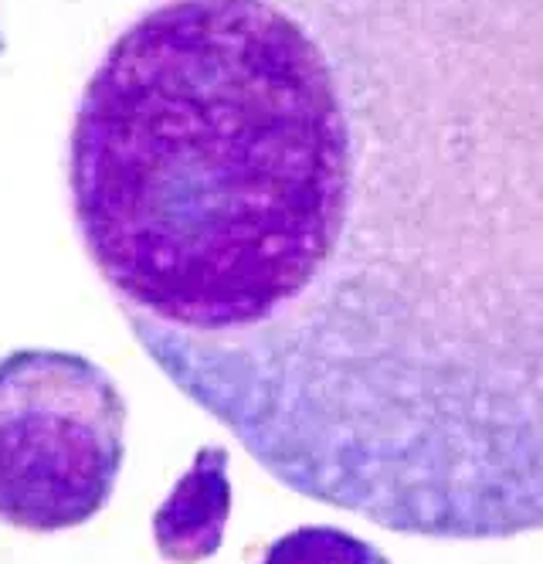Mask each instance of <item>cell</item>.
Segmentation results:
<instances>
[{
	"label": "cell",
	"mask_w": 543,
	"mask_h": 564,
	"mask_svg": "<svg viewBox=\"0 0 543 564\" xmlns=\"http://www.w3.org/2000/svg\"><path fill=\"white\" fill-rule=\"evenodd\" d=\"M68 191L133 340L279 487L543 531V0H150Z\"/></svg>",
	"instance_id": "obj_1"
},
{
	"label": "cell",
	"mask_w": 543,
	"mask_h": 564,
	"mask_svg": "<svg viewBox=\"0 0 543 564\" xmlns=\"http://www.w3.org/2000/svg\"><path fill=\"white\" fill-rule=\"evenodd\" d=\"M127 398L96 360L28 347L0 360V520L55 534L89 523L127 459Z\"/></svg>",
	"instance_id": "obj_2"
},
{
	"label": "cell",
	"mask_w": 543,
	"mask_h": 564,
	"mask_svg": "<svg viewBox=\"0 0 543 564\" xmlns=\"http://www.w3.org/2000/svg\"><path fill=\"white\" fill-rule=\"evenodd\" d=\"M231 453L225 446H200L187 473L153 510V544L163 561L197 564L215 557L231 520Z\"/></svg>",
	"instance_id": "obj_3"
},
{
	"label": "cell",
	"mask_w": 543,
	"mask_h": 564,
	"mask_svg": "<svg viewBox=\"0 0 543 564\" xmlns=\"http://www.w3.org/2000/svg\"><path fill=\"white\" fill-rule=\"evenodd\" d=\"M259 564H391V557L344 528L333 523H306L275 538Z\"/></svg>",
	"instance_id": "obj_4"
},
{
	"label": "cell",
	"mask_w": 543,
	"mask_h": 564,
	"mask_svg": "<svg viewBox=\"0 0 543 564\" xmlns=\"http://www.w3.org/2000/svg\"><path fill=\"white\" fill-rule=\"evenodd\" d=\"M0 55H4V28H0Z\"/></svg>",
	"instance_id": "obj_5"
}]
</instances>
